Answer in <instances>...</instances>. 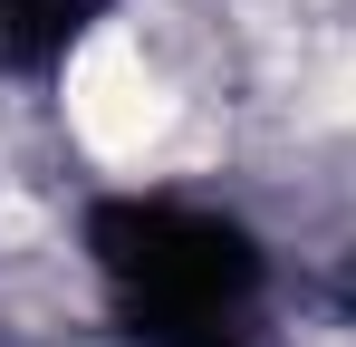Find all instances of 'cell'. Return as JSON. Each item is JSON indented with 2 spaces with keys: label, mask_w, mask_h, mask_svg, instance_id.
Masks as SVG:
<instances>
[{
  "label": "cell",
  "mask_w": 356,
  "mask_h": 347,
  "mask_svg": "<svg viewBox=\"0 0 356 347\" xmlns=\"http://www.w3.org/2000/svg\"><path fill=\"white\" fill-rule=\"evenodd\" d=\"M327 116H356V39L337 49V77H327Z\"/></svg>",
  "instance_id": "cell-2"
},
{
  "label": "cell",
  "mask_w": 356,
  "mask_h": 347,
  "mask_svg": "<svg viewBox=\"0 0 356 347\" xmlns=\"http://www.w3.org/2000/svg\"><path fill=\"white\" fill-rule=\"evenodd\" d=\"M67 125H77L87 155H106V164H135V155L174 125V97H164L154 58L135 49V29H97L87 49L67 58Z\"/></svg>",
  "instance_id": "cell-1"
}]
</instances>
